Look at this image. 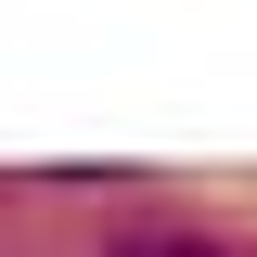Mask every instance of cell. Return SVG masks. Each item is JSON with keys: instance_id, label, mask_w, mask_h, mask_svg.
I'll return each mask as SVG.
<instances>
[{"instance_id": "1", "label": "cell", "mask_w": 257, "mask_h": 257, "mask_svg": "<svg viewBox=\"0 0 257 257\" xmlns=\"http://www.w3.org/2000/svg\"><path fill=\"white\" fill-rule=\"evenodd\" d=\"M128 257H219V244H193V231H142Z\"/></svg>"}]
</instances>
